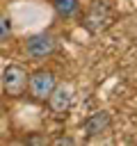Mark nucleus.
I'll list each match as a JSON object with an SVG mask.
<instances>
[{
  "mask_svg": "<svg viewBox=\"0 0 137 146\" xmlns=\"http://www.w3.org/2000/svg\"><path fill=\"white\" fill-rule=\"evenodd\" d=\"M55 144H57V146H62V144L71 146V144H75V139H71V137H59V139H55Z\"/></svg>",
  "mask_w": 137,
  "mask_h": 146,
  "instance_id": "obj_9",
  "label": "nucleus"
},
{
  "mask_svg": "<svg viewBox=\"0 0 137 146\" xmlns=\"http://www.w3.org/2000/svg\"><path fill=\"white\" fill-rule=\"evenodd\" d=\"M27 144H46V139H41V137H30Z\"/></svg>",
  "mask_w": 137,
  "mask_h": 146,
  "instance_id": "obj_10",
  "label": "nucleus"
},
{
  "mask_svg": "<svg viewBox=\"0 0 137 146\" xmlns=\"http://www.w3.org/2000/svg\"><path fill=\"white\" fill-rule=\"evenodd\" d=\"M7 39H11V21L5 14H0V41H7Z\"/></svg>",
  "mask_w": 137,
  "mask_h": 146,
  "instance_id": "obj_8",
  "label": "nucleus"
},
{
  "mask_svg": "<svg viewBox=\"0 0 137 146\" xmlns=\"http://www.w3.org/2000/svg\"><path fill=\"white\" fill-rule=\"evenodd\" d=\"M27 71L23 68V66H18V64H9V66H5V71H2V78H0V82H2V91L9 96V98H21L23 94H25V89H27Z\"/></svg>",
  "mask_w": 137,
  "mask_h": 146,
  "instance_id": "obj_1",
  "label": "nucleus"
},
{
  "mask_svg": "<svg viewBox=\"0 0 137 146\" xmlns=\"http://www.w3.org/2000/svg\"><path fill=\"white\" fill-rule=\"evenodd\" d=\"M110 125H112V116H110V112L100 110V112H94V114H89V116L84 119L82 130H84V137L94 139V137H100L103 132H107Z\"/></svg>",
  "mask_w": 137,
  "mask_h": 146,
  "instance_id": "obj_6",
  "label": "nucleus"
},
{
  "mask_svg": "<svg viewBox=\"0 0 137 146\" xmlns=\"http://www.w3.org/2000/svg\"><path fill=\"white\" fill-rule=\"evenodd\" d=\"M110 23H112V11H110V7H107L105 2H100V0H94V2L89 5L87 14H84V21H82L84 30H87L89 34H98V32L105 30Z\"/></svg>",
  "mask_w": 137,
  "mask_h": 146,
  "instance_id": "obj_2",
  "label": "nucleus"
},
{
  "mask_svg": "<svg viewBox=\"0 0 137 146\" xmlns=\"http://www.w3.org/2000/svg\"><path fill=\"white\" fill-rule=\"evenodd\" d=\"M46 100H48L50 110H53L57 116H64V114L71 110V105H73V89H71L68 84H55V89L50 91V96H48Z\"/></svg>",
  "mask_w": 137,
  "mask_h": 146,
  "instance_id": "obj_5",
  "label": "nucleus"
},
{
  "mask_svg": "<svg viewBox=\"0 0 137 146\" xmlns=\"http://www.w3.org/2000/svg\"><path fill=\"white\" fill-rule=\"evenodd\" d=\"M55 84H57L55 73H53V71H46V68L34 71V73L27 78V89H30L32 98H37V100H46V98L50 96V91L55 89Z\"/></svg>",
  "mask_w": 137,
  "mask_h": 146,
  "instance_id": "obj_4",
  "label": "nucleus"
},
{
  "mask_svg": "<svg viewBox=\"0 0 137 146\" xmlns=\"http://www.w3.org/2000/svg\"><path fill=\"white\" fill-rule=\"evenodd\" d=\"M53 9L57 11L59 18H73L80 14V2L78 0H50Z\"/></svg>",
  "mask_w": 137,
  "mask_h": 146,
  "instance_id": "obj_7",
  "label": "nucleus"
},
{
  "mask_svg": "<svg viewBox=\"0 0 137 146\" xmlns=\"http://www.w3.org/2000/svg\"><path fill=\"white\" fill-rule=\"evenodd\" d=\"M55 50H57V39L48 32H37L25 39V52L32 59H46L55 55Z\"/></svg>",
  "mask_w": 137,
  "mask_h": 146,
  "instance_id": "obj_3",
  "label": "nucleus"
}]
</instances>
